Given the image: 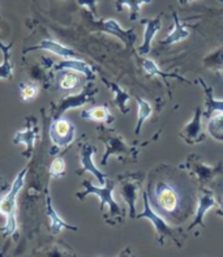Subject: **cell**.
Returning a JSON list of instances; mask_svg holds the SVG:
<instances>
[{
	"instance_id": "6da1fadb",
	"label": "cell",
	"mask_w": 223,
	"mask_h": 257,
	"mask_svg": "<svg viewBox=\"0 0 223 257\" xmlns=\"http://www.w3.org/2000/svg\"><path fill=\"white\" fill-rule=\"evenodd\" d=\"M181 186L180 179L174 175H161L159 169L155 170L149 179L148 196L150 202L162 217L175 223L184 221L187 213L191 210L192 196L188 195L187 188Z\"/></svg>"
},
{
	"instance_id": "7a4b0ae2",
	"label": "cell",
	"mask_w": 223,
	"mask_h": 257,
	"mask_svg": "<svg viewBox=\"0 0 223 257\" xmlns=\"http://www.w3.org/2000/svg\"><path fill=\"white\" fill-rule=\"evenodd\" d=\"M85 191L84 192H77L78 200H84L86 196L94 195L97 196L98 199L100 200V212H103L104 206L108 208V218H106V223L111 226H117L122 223L124 217V210L119 206L115 200H114L113 191H114V182L111 179H106V183L103 187H95L93 186L89 180H84L82 182Z\"/></svg>"
},
{
	"instance_id": "3957f363",
	"label": "cell",
	"mask_w": 223,
	"mask_h": 257,
	"mask_svg": "<svg viewBox=\"0 0 223 257\" xmlns=\"http://www.w3.org/2000/svg\"><path fill=\"white\" fill-rule=\"evenodd\" d=\"M99 140L106 145V152H104L102 160H100V165L106 166L107 161L111 156H118L120 161H123V157L130 158L131 161H137V157L140 154V148L139 145H127L124 139L117 134L115 131L108 130V128L100 125L99 130Z\"/></svg>"
},
{
	"instance_id": "277c9868",
	"label": "cell",
	"mask_w": 223,
	"mask_h": 257,
	"mask_svg": "<svg viewBox=\"0 0 223 257\" xmlns=\"http://www.w3.org/2000/svg\"><path fill=\"white\" fill-rule=\"evenodd\" d=\"M28 173V167L21 170L17 174L16 179L13 180L11 184L8 192L0 199V214L6 217V227H4V235H13L17 230V219H16V212H17V195L20 193L21 188L25 182V175Z\"/></svg>"
},
{
	"instance_id": "5b68a950",
	"label": "cell",
	"mask_w": 223,
	"mask_h": 257,
	"mask_svg": "<svg viewBox=\"0 0 223 257\" xmlns=\"http://www.w3.org/2000/svg\"><path fill=\"white\" fill-rule=\"evenodd\" d=\"M143 199H144V212L140 213L136 218H146L150 221V223L153 225L155 230V234H157V238H158V243L161 245L165 244V239L168 238L174 241L175 244L178 247H181L183 245V241L180 240V236L178 235V231L171 228L167 225V222L162 218V215L157 214V213L153 210V208L149 204V196L148 192L144 191L143 192Z\"/></svg>"
},
{
	"instance_id": "8992f818",
	"label": "cell",
	"mask_w": 223,
	"mask_h": 257,
	"mask_svg": "<svg viewBox=\"0 0 223 257\" xmlns=\"http://www.w3.org/2000/svg\"><path fill=\"white\" fill-rule=\"evenodd\" d=\"M180 169H185L191 173L192 176L197 179L198 184L205 187L207 183L213 182L217 176L223 175V162H218L214 166H209L201 161L197 154H191L185 162L180 165Z\"/></svg>"
},
{
	"instance_id": "52a82bcc",
	"label": "cell",
	"mask_w": 223,
	"mask_h": 257,
	"mask_svg": "<svg viewBox=\"0 0 223 257\" xmlns=\"http://www.w3.org/2000/svg\"><path fill=\"white\" fill-rule=\"evenodd\" d=\"M84 19H86L87 25L90 26L91 30H95V32H103L107 34H113V36L118 37L119 39H122L128 49H133V43L136 41V34H135V30H124L122 26L119 25V23H117L114 19L108 20H99V21H95L94 16L90 12H84Z\"/></svg>"
},
{
	"instance_id": "ba28073f",
	"label": "cell",
	"mask_w": 223,
	"mask_h": 257,
	"mask_svg": "<svg viewBox=\"0 0 223 257\" xmlns=\"http://www.w3.org/2000/svg\"><path fill=\"white\" fill-rule=\"evenodd\" d=\"M98 93V89L93 86V84H87L84 89H81L76 94H68L62 98L58 104H52V117L62 116L67 110L81 107L89 102H94V95Z\"/></svg>"
},
{
	"instance_id": "9c48e42d",
	"label": "cell",
	"mask_w": 223,
	"mask_h": 257,
	"mask_svg": "<svg viewBox=\"0 0 223 257\" xmlns=\"http://www.w3.org/2000/svg\"><path fill=\"white\" fill-rule=\"evenodd\" d=\"M143 179V174H127V175L119 176L120 195L130 208L131 218H136V200Z\"/></svg>"
},
{
	"instance_id": "30bf717a",
	"label": "cell",
	"mask_w": 223,
	"mask_h": 257,
	"mask_svg": "<svg viewBox=\"0 0 223 257\" xmlns=\"http://www.w3.org/2000/svg\"><path fill=\"white\" fill-rule=\"evenodd\" d=\"M74 124L63 116L56 117L50 127V139L58 148L68 147L74 139Z\"/></svg>"
},
{
	"instance_id": "8fae6325",
	"label": "cell",
	"mask_w": 223,
	"mask_h": 257,
	"mask_svg": "<svg viewBox=\"0 0 223 257\" xmlns=\"http://www.w3.org/2000/svg\"><path fill=\"white\" fill-rule=\"evenodd\" d=\"M37 139H39L38 134V124H37V119L34 116H30L26 119V127L24 131H19L15 137H13V144L15 145H20L24 144L25 145V152L23 156L25 158H30L33 150H34V145H36Z\"/></svg>"
},
{
	"instance_id": "7c38bea8",
	"label": "cell",
	"mask_w": 223,
	"mask_h": 257,
	"mask_svg": "<svg viewBox=\"0 0 223 257\" xmlns=\"http://www.w3.org/2000/svg\"><path fill=\"white\" fill-rule=\"evenodd\" d=\"M97 153V148L90 145V144H81L80 145V163L81 169L76 171L77 175H82L85 173H91L95 178H97L98 183L100 186H103L106 183V178L104 174L98 170V167L94 165L93 156Z\"/></svg>"
},
{
	"instance_id": "4fadbf2b",
	"label": "cell",
	"mask_w": 223,
	"mask_h": 257,
	"mask_svg": "<svg viewBox=\"0 0 223 257\" xmlns=\"http://www.w3.org/2000/svg\"><path fill=\"white\" fill-rule=\"evenodd\" d=\"M201 116L202 111L201 107H196L194 110V116L188 124H185L184 128L180 131V137L188 145H194L206 139L205 134L202 132V124H201Z\"/></svg>"
},
{
	"instance_id": "5bb4252c",
	"label": "cell",
	"mask_w": 223,
	"mask_h": 257,
	"mask_svg": "<svg viewBox=\"0 0 223 257\" xmlns=\"http://www.w3.org/2000/svg\"><path fill=\"white\" fill-rule=\"evenodd\" d=\"M215 199H214L213 191H210L206 187H202L200 192V197H198V205H197V212L194 215V219L192 222L188 230H193L196 226H201V227H205L204 225V217L206 214L207 210H210L213 206H215Z\"/></svg>"
},
{
	"instance_id": "9a60e30c",
	"label": "cell",
	"mask_w": 223,
	"mask_h": 257,
	"mask_svg": "<svg viewBox=\"0 0 223 257\" xmlns=\"http://www.w3.org/2000/svg\"><path fill=\"white\" fill-rule=\"evenodd\" d=\"M84 77L78 72L62 69V71H58V75H56V86L64 91L81 90L84 86Z\"/></svg>"
},
{
	"instance_id": "2e32d148",
	"label": "cell",
	"mask_w": 223,
	"mask_h": 257,
	"mask_svg": "<svg viewBox=\"0 0 223 257\" xmlns=\"http://www.w3.org/2000/svg\"><path fill=\"white\" fill-rule=\"evenodd\" d=\"M37 50H43V51H50L52 54H55L58 56H62L63 59L65 58H74L76 55V52L73 50H71L69 47H65L63 46L62 43L56 42L55 39L52 38H46L43 41H41V43L36 46H30L28 49L24 51V55L28 54V52H32V51H37Z\"/></svg>"
},
{
	"instance_id": "e0dca14e",
	"label": "cell",
	"mask_w": 223,
	"mask_h": 257,
	"mask_svg": "<svg viewBox=\"0 0 223 257\" xmlns=\"http://www.w3.org/2000/svg\"><path fill=\"white\" fill-rule=\"evenodd\" d=\"M54 69L55 71L71 69V71L78 72L81 75H84L86 77V80H89V81H93L94 77H95V73H94L93 68H91L90 65L87 64L85 60H82V59H78L77 56H74V58H65L64 60L55 64Z\"/></svg>"
},
{
	"instance_id": "ac0fdd59",
	"label": "cell",
	"mask_w": 223,
	"mask_h": 257,
	"mask_svg": "<svg viewBox=\"0 0 223 257\" xmlns=\"http://www.w3.org/2000/svg\"><path fill=\"white\" fill-rule=\"evenodd\" d=\"M140 23L145 25V32H144V43L140 46L139 52L140 55H146L150 52V45H152L153 38L155 34L161 30L162 21H161V15L154 19H148V20H140Z\"/></svg>"
},
{
	"instance_id": "d6986e66",
	"label": "cell",
	"mask_w": 223,
	"mask_h": 257,
	"mask_svg": "<svg viewBox=\"0 0 223 257\" xmlns=\"http://www.w3.org/2000/svg\"><path fill=\"white\" fill-rule=\"evenodd\" d=\"M46 213H47V217L50 218L51 222V232L52 234H59L62 232L63 230H72V231H77V227L76 226H72L69 223L64 221V219L58 214L55 209L52 208L51 204V197L50 195L46 196Z\"/></svg>"
},
{
	"instance_id": "ffe728a7",
	"label": "cell",
	"mask_w": 223,
	"mask_h": 257,
	"mask_svg": "<svg viewBox=\"0 0 223 257\" xmlns=\"http://www.w3.org/2000/svg\"><path fill=\"white\" fill-rule=\"evenodd\" d=\"M81 117L82 119H87V120L97 121V123L102 124H111L115 117L111 115L110 108L107 104H102V106H94L91 108H87L81 112Z\"/></svg>"
},
{
	"instance_id": "44dd1931",
	"label": "cell",
	"mask_w": 223,
	"mask_h": 257,
	"mask_svg": "<svg viewBox=\"0 0 223 257\" xmlns=\"http://www.w3.org/2000/svg\"><path fill=\"white\" fill-rule=\"evenodd\" d=\"M102 81H103V84L106 85L107 88L111 89L114 94V102L117 104V107L122 111V114H128V111H130V106L128 104H130L131 99L130 93L123 90L118 84H115L113 81H108L106 78H102Z\"/></svg>"
},
{
	"instance_id": "7402d4cb",
	"label": "cell",
	"mask_w": 223,
	"mask_h": 257,
	"mask_svg": "<svg viewBox=\"0 0 223 257\" xmlns=\"http://www.w3.org/2000/svg\"><path fill=\"white\" fill-rule=\"evenodd\" d=\"M172 17H174V28L172 30L167 34L163 41L161 42V45H172V43L180 42V41H184L189 37V30H188V25H185L184 23H180L179 20L178 13H172Z\"/></svg>"
},
{
	"instance_id": "603a6c76",
	"label": "cell",
	"mask_w": 223,
	"mask_h": 257,
	"mask_svg": "<svg viewBox=\"0 0 223 257\" xmlns=\"http://www.w3.org/2000/svg\"><path fill=\"white\" fill-rule=\"evenodd\" d=\"M197 82L201 85V88L205 93V104H206V108H205L204 116L205 117H211V115L214 112H218L223 111V101H219V99H215L213 95V89L206 84V82L202 80V78H197Z\"/></svg>"
},
{
	"instance_id": "cb8c5ba5",
	"label": "cell",
	"mask_w": 223,
	"mask_h": 257,
	"mask_svg": "<svg viewBox=\"0 0 223 257\" xmlns=\"http://www.w3.org/2000/svg\"><path fill=\"white\" fill-rule=\"evenodd\" d=\"M13 43L4 45L0 41V51L3 54V62L0 64V78L4 80H12L13 78V64L11 62V49Z\"/></svg>"
},
{
	"instance_id": "d4e9b609",
	"label": "cell",
	"mask_w": 223,
	"mask_h": 257,
	"mask_svg": "<svg viewBox=\"0 0 223 257\" xmlns=\"http://www.w3.org/2000/svg\"><path fill=\"white\" fill-rule=\"evenodd\" d=\"M152 3V0H117V11L122 12L123 7H130V20L136 21L140 16V8L143 4Z\"/></svg>"
},
{
	"instance_id": "484cf974",
	"label": "cell",
	"mask_w": 223,
	"mask_h": 257,
	"mask_svg": "<svg viewBox=\"0 0 223 257\" xmlns=\"http://www.w3.org/2000/svg\"><path fill=\"white\" fill-rule=\"evenodd\" d=\"M143 68L149 76H162L163 78H176V80L185 82V84H191L188 80H185V78L181 77V76L176 75V73H165V72H162L161 69L158 68V65L155 64L154 60H152V59H145V60H144Z\"/></svg>"
},
{
	"instance_id": "4316f807",
	"label": "cell",
	"mask_w": 223,
	"mask_h": 257,
	"mask_svg": "<svg viewBox=\"0 0 223 257\" xmlns=\"http://www.w3.org/2000/svg\"><path fill=\"white\" fill-rule=\"evenodd\" d=\"M137 104H139V119H137L136 128H135V134L140 135L141 130H143V125L149 117L152 116V106L148 101H145L144 98L136 95Z\"/></svg>"
},
{
	"instance_id": "83f0119b",
	"label": "cell",
	"mask_w": 223,
	"mask_h": 257,
	"mask_svg": "<svg viewBox=\"0 0 223 257\" xmlns=\"http://www.w3.org/2000/svg\"><path fill=\"white\" fill-rule=\"evenodd\" d=\"M207 132L217 141H223V111L222 114L215 115L209 120Z\"/></svg>"
},
{
	"instance_id": "f1b7e54d",
	"label": "cell",
	"mask_w": 223,
	"mask_h": 257,
	"mask_svg": "<svg viewBox=\"0 0 223 257\" xmlns=\"http://www.w3.org/2000/svg\"><path fill=\"white\" fill-rule=\"evenodd\" d=\"M39 86L34 82H23L20 85V98L23 102H32L38 97Z\"/></svg>"
},
{
	"instance_id": "f546056e",
	"label": "cell",
	"mask_w": 223,
	"mask_h": 257,
	"mask_svg": "<svg viewBox=\"0 0 223 257\" xmlns=\"http://www.w3.org/2000/svg\"><path fill=\"white\" fill-rule=\"evenodd\" d=\"M65 173V161L63 157H56L55 160L51 162L50 166V175L54 179H59L62 178L63 174Z\"/></svg>"
},
{
	"instance_id": "4dcf8cb0",
	"label": "cell",
	"mask_w": 223,
	"mask_h": 257,
	"mask_svg": "<svg viewBox=\"0 0 223 257\" xmlns=\"http://www.w3.org/2000/svg\"><path fill=\"white\" fill-rule=\"evenodd\" d=\"M99 0H77V4L80 7H87L89 8V12L93 15L94 17L98 16L97 12V3Z\"/></svg>"
},
{
	"instance_id": "1f68e13d",
	"label": "cell",
	"mask_w": 223,
	"mask_h": 257,
	"mask_svg": "<svg viewBox=\"0 0 223 257\" xmlns=\"http://www.w3.org/2000/svg\"><path fill=\"white\" fill-rule=\"evenodd\" d=\"M218 202H219V209L217 210V214L223 215V197H220V199L218 200Z\"/></svg>"
},
{
	"instance_id": "d6a6232c",
	"label": "cell",
	"mask_w": 223,
	"mask_h": 257,
	"mask_svg": "<svg viewBox=\"0 0 223 257\" xmlns=\"http://www.w3.org/2000/svg\"><path fill=\"white\" fill-rule=\"evenodd\" d=\"M178 2H179V4H180V6H185V4L191 3L192 0H178Z\"/></svg>"
},
{
	"instance_id": "836d02e7",
	"label": "cell",
	"mask_w": 223,
	"mask_h": 257,
	"mask_svg": "<svg viewBox=\"0 0 223 257\" xmlns=\"http://www.w3.org/2000/svg\"><path fill=\"white\" fill-rule=\"evenodd\" d=\"M4 188H6V186H4L3 183L0 182V191H2V189H4Z\"/></svg>"
},
{
	"instance_id": "e575fe53",
	"label": "cell",
	"mask_w": 223,
	"mask_h": 257,
	"mask_svg": "<svg viewBox=\"0 0 223 257\" xmlns=\"http://www.w3.org/2000/svg\"><path fill=\"white\" fill-rule=\"evenodd\" d=\"M0 231H4V227H0Z\"/></svg>"
},
{
	"instance_id": "d590c367",
	"label": "cell",
	"mask_w": 223,
	"mask_h": 257,
	"mask_svg": "<svg viewBox=\"0 0 223 257\" xmlns=\"http://www.w3.org/2000/svg\"><path fill=\"white\" fill-rule=\"evenodd\" d=\"M0 19H2V15H0Z\"/></svg>"
},
{
	"instance_id": "8d00e7d4",
	"label": "cell",
	"mask_w": 223,
	"mask_h": 257,
	"mask_svg": "<svg viewBox=\"0 0 223 257\" xmlns=\"http://www.w3.org/2000/svg\"><path fill=\"white\" fill-rule=\"evenodd\" d=\"M219 2H223V0H219Z\"/></svg>"
},
{
	"instance_id": "74e56055",
	"label": "cell",
	"mask_w": 223,
	"mask_h": 257,
	"mask_svg": "<svg viewBox=\"0 0 223 257\" xmlns=\"http://www.w3.org/2000/svg\"><path fill=\"white\" fill-rule=\"evenodd\" d=\"M222 72H223V69H222Z\"/></svg>"
}]
</instances>
